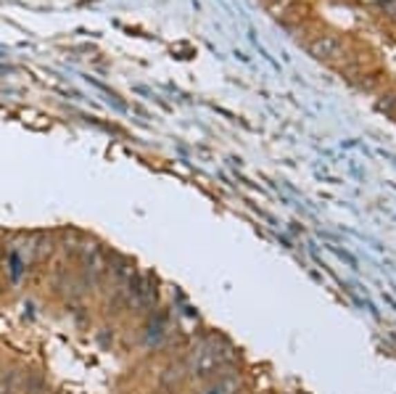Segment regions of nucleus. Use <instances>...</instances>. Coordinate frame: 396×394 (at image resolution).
<instances>
[{
    "label": "nucleus",
    "instance_id": "obj_1",
    "mask_svg": "<svg viewBox=\"0 0 396 394\" xmlns=\"http://www.w3.org/2000/svg\"><path fill=\"white\" fill-rule=\"evenodd\" d=\"M309 50H312L314 56H320V59H336V56H341V53H343L341 43H338L336 37H328V35H323V37H314V40L309 43Z\"/></svg>",
    "mask_w": 396,
    "mask_h": 394
}]
</instances>
